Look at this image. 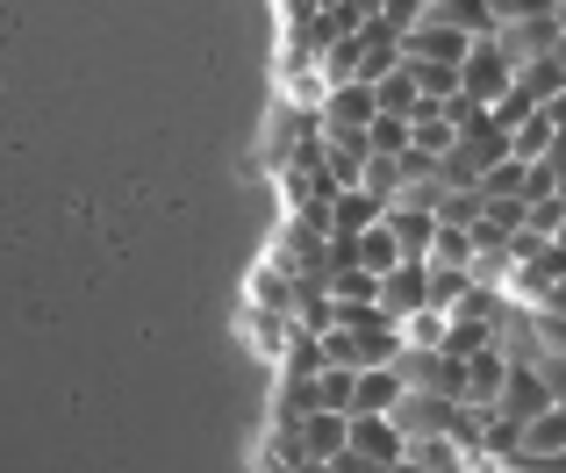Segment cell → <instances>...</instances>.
I'll return each instance as SVG.
<instances>
[{"mask_svg":"<svg viewBox=\"0 0 566 473\" xmlns=\"http://www.w3.org/2000/svg\"><path fill=\"white\" fill-rule=\"evenodd\" d=\"M510 86H516L510 51H502L495 36H473V43H467V57H459V94L481 101V108H495V101L510 94Z\"/></svg>","mask_w":566,"mask_h":473,"instance_id":"1","label":"cell"},{"mask_svg":"<svg viewBox=\"0 0 566 473\" xmlns=\"http://www.w3.org/2000/svg\"><path fill=\"white\" fill-rule=\"evenodd\" d=\"M374 86L366 80H345V86H331L323 94V115H316V129L323 137H366V123H374Z\"/></svg>","mask_w":566,"mask_h":473,"instance_id":"2","label":"cell"},{"mask_svg":"<svg viewBox=\"0 0 566 473\" xmlns=\"http://www.w3.org/2000/svg\"><path fill=\"white\" fill-rule=\"evenodd\" d=\"M416 308H430V280H423V265H416V259H401L395 273H380V316L387 323H409Z\"/></svg>","mask_w":566,"mask_h":473,"instance_id":"3","label":"cell"},{"mask_svg":"<svg viewBox=\"0 0 566 473\" xmlns=\"http://www.w3.org/2000/svg\"><path fill=\"white\" fill-rule=\"evenodd\" d=\"M538 409H553V395H545L538 366H510V380H502V395H495V417L524 431V423L538 417Z\"/></svg>","mask_w":566,"mask_h":473,"instance_id":"4","label":"cell"},{"mask_svg":"<svg viewBox=\"0 0 566 473\" xmlns=\"http://www.w3.org/2000/svg\"><path fill=\"white\" fill-rule=\"evenodd\" d=\"M345 431L352 423L337 417V409H308V417L294 423V460H337V452H345Z\"/></svg>","mask_w":566,"mask_h":473,"instance_id":"5","label":"cell"},{"mask_svg":"<svg viewBox=\"0 0 566 473\" xmlns=\"http://www.w3.org/2000/svg\"><path fill=\"white\" fill-rule=\"evenodd\" d=\"M345 423H352V431H345V452H366V460H380V466H401L409 438H401L387 417H345Z\"/></svg>","mask_w":566,"mask_h":473,"instance_id":"6","label":"cell"},{"mask_svg":"<svg viewBox=\"0 0 566 473\" xmlns=\"http://www.w3.org/2000/svg\"><path fill=\"white\" fill-rule=\"evenodd\" d=\"M395 402H401V374L395 366H359V374H352V409L345 417H387Z\"/></svg>","mask_w":566,"mask_h":473,"instance_id":"7","label":"cell"},{"mask_svg":"<svg viewBox=\"0 0 566 473\" xmlns=\"http://www.w3.org/2000/svg\"><path fill=\"white\" fill-rule=\"evenodd\" d=\"M553 452H566V409H538V417L516 431V466L524 460H553Z\"/></svg>","mask_w":566,"mask_h":473,"instance_id":"8","label":"cell"},{"mask_svg":"<svg viewBox=\"0 0 566 473\" xmlns=\"http://www.w3.org/2000/svg\"><path fill=\"white\" fill-rule=\"evenodd\" d=\"M352 265H359V273H395V265H401V244H395V230H387V223H374V230H359V236H352Z\"/></svg>","mask_w":566,"mask_h":473,"instance_id":"9","label":"cell"},{"mask_svg":"<svg viewBox=\"0 0 566 473\" xmlns=\"http://www.w3.org/2000/svg\"><path fill=\"white\" fill-rule=\"evenodd\" d=\"M553 144H559V129H553V115H545V108H531L524 123L510 129V158H524V166H538V158H553Z\"/></svg>","mask_w":566,"mask_h":473,"instance_id":"10","label":"cell"},{"mask_svg":"<svg viewBox=\"0 0 566 473\" xmlns=\"http://www.w3.org/2000/svg\"><path fill=\"white\" fill-rule=\"evenodd\" d=\"M430 22H444V29H459V36H488L495 29V8L488 0H430Z\"/></svg>","mask_w":566,"mask_h":473,"instance_id":"11","label":"cell"},{"mask_svg":"<svg viewBox=\"0 0 566 473\" xmlns=\"http://www.w3.org/2000/svg\"><path fill=\"white\" fill-rule=\"evenodd\" d=\"M516 94H524L531 108H545L553 94H566V72L553 65V57H524V65H516Z\"/></svg>","mask_w":566,"mask_h":473,"instance_id":"12","label":"cell"},{"mask_svg":"<svg viewBox=\"0 0 566 473\" xmlns=\"http://www.w3.org/2000/svg\"><path fill=\"white\" fill-rule=\"evenodd\" d=\"M423 265H452V273H467V265H473V230H459V223H438V230H430V251H423Z\"/></svg>","mask_w":566,"mask_h":473,"instance_id":"13","label":"cell"},{"mask_svg":"<svg viewBox=\"0 0 566 473\" xmlns=\"http://www.w3.org/2000/svg\"><path fill=\"white\" fill-rule=\"evenodd\" d=\"M374 108H380V115H409V108H416L409 65H395V72H380V80H374Z\"/></svg>","mask_w":566,"mask_h":473,"instance_id":"14","label":"cell"},{"mask_svg":"<svg viewBox=\"0 0 566 473\" xmlns=\"http://www.w3.org/2000/svg\"><path fill=\"white\" fill-rule=\"evenodd\" d=\"M366 151L401 158L409 151V115H374V123H366Z\"/></svg>","mask_w":566,"mask_h":473,"instance_id":"15","label":"cell"},{"mask_svg":"<svg viewBox=\"0 0 566 473\" xmlns=\"http://www.w3.org/2000/svg\"><path fill=\"white\" fill-rule=\"evenodd\" d=\"M495 8V22H545V14H559L553 0H488Z\"/></svg>","mask_w":566,"mask_h":473,"instance_id":"16","label":"cell"},{"mask_svg":"<svg viewBox=\"0 0 566 473\" xmlns=\"http://www.w3.org/2000/svg\"><path fill=\"white\" fill-rule=\"evenodd\" d=\"M331 473H395V466H380V460H366V452H337Z\"/></svg>","mask_w":566,"mask_h":473,"instance_id":"17","label":"cell"},{"mask_svg":"<svg viewBox=\"0 0 566 473\" xmlns=\"http://www.w3.org/2000/svg\"><path fill=\"white\" fill-rule=\"evenodd\" d=\"M553 244H566V223H559V236H553Z\"/></svg>","mask_w":566,"mask_h":473,"instance_id":"18","label":"cell"},{"mask_svg":"<svg viewBox=\"0 0 566 473\" xmlns=\"http://www.w3.org/2000/svg\"><path fill=\"white\" fill-rule=\"evenodd\" d=\"M553 8H566V0H553Z\"/></svg>","mask_w":566,"mask_h":473,"instance_id":"19","label":"cell"},{"mask_svg":"<svg viewBox=\"0 0 566 473\" xmlns=\"http://www.w3.org/2000/svg\"><path fill=\"white\" fill-rule=\"evenodd\" d=\"M423 8H430V0H423Z\"/></svg>","mask_w":566,"mask_h":473,"instance_id":"20","label":"cell"}]
</instances>
